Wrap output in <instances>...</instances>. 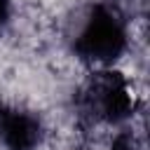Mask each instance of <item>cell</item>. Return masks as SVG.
I'll list each match as a JSON object with an SVG mask.
<instances>
[{
  "label": "cell",
  "instance_id": "7a4b0ae2",
  "mask_svg": "<svg viewBox=\"0 0 150 150\" xmlns=\"http://www.w3.org/2000/svg\"><path fill=\"white\" fill-rule=\"evenodd\" d=\"M89 101L91 110H96V117L117 120L127 110V89L115 77H103L94 82V87L89 89Z\"/></svg>",
  "mask_w": 150,
  "mask_h": 150
},
{
  "label": "cell",
  "instance_id": "277c9868",
  "mask_svg": "<svg viewBox=\"0 0 150 150\" xmlns=\"http://www.w3.org/2000/svg\"><path fill=\"white\" fill-rule=\"evenodd\" d=\"M5 14H7V0H0V21L5 19Z\"/></svg>",
  "mask_w": 150,
  "mask_h": 150
},
{
  "label": "cell",
  "instance_id": "3957f363",
  "mask_svg": "<svg viewBox=\"0 0 150 150\" xmlns=\"http://www.w3.org/2000/svg\"><path fill=\"white\" fill-rule=\"evenodd\" d=\"M0 131L14 150H28L40 136L38 122L23 112H5L0 122Z\"/></svg>",
  "mask_w": 150,
  "mask_h": 150
},
{
  "label": "cell",
  "instance_id": "6da1fadb",
  "mask_svg": "<svg viewBox=\"0 0 150 150\" xmlns=\"http://www.w3.org/2000/svg\"><path fill=\"white\" fill-rule=\"evenodd\" d=\"M75 49L91 61H110L124 49V28L115 12L94 7L75 35Z\"/></svg>",
  "mask_w": 150,
  "mask_h": 150
}]
</instances>
